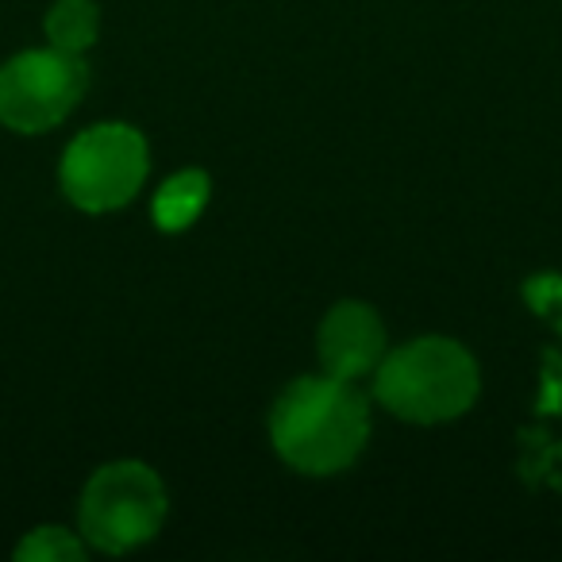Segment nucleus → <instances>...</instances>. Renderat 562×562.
Wrapping results in <instances>:
<instances>
[{
    "label": "nucleus",
    "mask_w": 562,
    "mask_h": 562,
    "mask_svg": "<svg viewBox=\"0 0 562 562\" xmlns=\"http://www.w3.org/2000/svg\"><path fill=\"white\" fill-rule=\"evenodd\" d=\"M370 436L367 397L344 378H297L270 413L273 451L301 474H339Z\"/></svg>",
    "instance_id": "obj_1"
},
{
    "label": "nucleus",
    "mask_w": 562,
    "mask_h": 562,
    "mask_svg": "<svg viewBox=\"0 0 562 562\" xmlns=\"http://www.w3.org/2000/svg\"><path fill=\"white\" fill-rule=\"evenodd\" d=\"M474 355L443 336L416 339L378 362L374 393L393 416L413 424H443L477 401Z\"/></svg>",
    "instance_id": "obj_2"
},
{
    "label": "nucleus",
    "mask_w": 562,
    "mask_h": 562,
    "mask_svg": "<svg viewBox=\"0 0 562 562\" xmlns=\"http://www.w3.org/2000/svg\"><path fill=\"white\" fill-rule=\"evenodd\" d=\"M81 536L104 554H127L158 536L166 520V485L147 462H109L81 493Z\"/></svg>",
    "instance_id": "obj_3"
},
{
    "label": "nucleus",
    "mask_w": 562,
    "mask_h": 562,
    "mask_svg": "<svg viewBox=\"0 0 562 562\" xmlns=\"http://www.w3.org/2000/svg\"><path fill=\"white\" fill-rule=\"evenodd\" d=\"M147 181V139L127 124L86 127L66 147L58 186L81 212L124 209Z\"/></svg>",
    "instance_id": "obj_4"
},
{
    "label": "nucleus",
    "mask_w": 562,
    "mask_h": 562,
    "mask_svg": "<svg viewBox=\"0 0 562 562\" xmlns=\"http://www.w3.org/2000/svg\"><path fill=\"white\" fill-rule=\"evenodd\" d=\"M89 66L74 50H24L0 66V124L40 135L63 124L86 97Z\"/></svg>",
    "instance_id": "obj_5"
},
{
    "label": "nucleus",
    "mask_w": 562,
    "mask_h": 562,
    "mask_svg": "<svg viewBox=\"0 0 562 562\" xmlns=\"http://www.w3.org/2000/svg\"><path fill=\"white\" fill-rule=\"evenodd\" d=\"M385 359V328L378 313L359 301H344L336 305L321 324V362L331 378H355L378 370Z\"/></svg>",
    "instance_id": "obj_6"
},
{
    "label": "nucleus",
    "mask_w": 562,
    "mask_h": 562,
    "mask_svg": "<svg viewBox=\"0 0 562 562\" xmlns=\"http://www.w3.org/2000/svg\"><path fill=\"white\" fill-rule=\"evenodd\" d=\"M209 193H212V181L204 170H181L173 178H166L155 193V224L158 232H186V227L196 224V216L204 212L209 204Z\"/></svg>",
    "instance_id": "obj_7"
},
{
    "label": "nucleus",
    "mask_w": 562,
    "mask_h": 562,
    "mask_svg": "<svg viewBox=\"0 0 562 562\" xmlns=\"http://www.w3.org/2000/svg\"><path fill=\"white\" fill-rule=\"evenodd\" d=\"M97 32H101V12L93 0H55V9L47 12V40L58 50L81 55L97 43Z\"/></svg>",
    "instance_id": "obj_8"
},
{
    "label": "nucleus",
    "mask_w": 562,
    "mask_h": 562,
    "mask_svg": "<svg viewBox=\"0 0 562 562\" xmlns=\"http://www.w3.org/2000/svg\"><path fill=\"white\" fill-rule=\"evenodd\" d=\"M16 559L20 562H81L86 559V543H81L74 531L47 524V528H35L20 539Z\"/></svg>",
    "instance_id": "obj_9"
},
{
    "label": "nucleus",
    "mask_w": 562,
    "mask_h": 562,
    "mask_svg": "<svg viewBox=\"0 0 562 562\" xmlns=\"http://www.w3.org/2000/svg\"><path fill=\"white\" fill-rule=\"evenodd\" d=\"M524 297H528V305L536 308L547 324H554V328L562 331V278H554V273L531 278L528 285H524Z\"/></svg>",
    "instance_id": "obj_10"
}]
</instances>
